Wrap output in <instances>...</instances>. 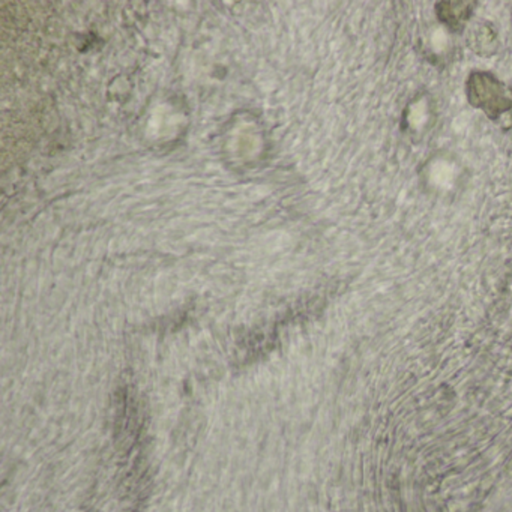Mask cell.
<instances>
[{
    "label": "cell",
    "mask_w": 512,
    "mask_h": 512,
    "mask_svg": "<svg viewBox=\"0 0 512 512\" xmlns=\"http://www.w3.org/2000/svg\"><path fill=\"white\" fill-rule=\"evenodd\" d=\"M470 104L490 117H497L512 109V90L487 72H473L467 80Z\"/></svg>",
    "instance_id": "1"
},
{
    "label": "cell",
    "mask_w": 512,
    "mask_h": 512,
    "mask_svg": "<svg viewBox=\"0 0 512 512\" xmlns=\"http://www.w3.org/2000/svg\"><path fill=\"white\" fill-rule=\"evenodd\" d=\"M473 3L467 2H443L437 5V17L440 22L445 23L449 29H461L464 23L467 22L472 15Z\"/></svg>",
    "instance_id": "2"
},
{
    "label": "cell",
    "mask_w": 512,
    "mask_h": 512,
    "mask_svg": "<svg viewBox=\"0 0 512 512\" xmlns=\"http://www.w3.org/2000/svg\"><path fill=\"white\" fill-rule=\"evenodd\" d=\"M468 44L473 48V51H476L478 54L490 56L496 51L499 41H497L496 32L491 30L488 24H478L470 32Z\"/></svg>",
    "instance_id": "3"
}]
</instances>
